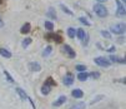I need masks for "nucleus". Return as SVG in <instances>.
Here are the masks:
<instances>
[{"label":"nucleus","instance_id":"bb28decb","mask_svg":"<svg viewBox=\"0 0 126 109\" xmlns=\"http://www.w3.org/2000/svg\"><path fill=\"white\" fill-rule=\"evenodd\" d=\"M89 77H91V78H94V79H99V78H100V73L93 71V73H90V74H89Z\"/></svg>","mask_w":126,"mask_h":109},{"label":"nucleus","instance_id":"c9c22d12","mask_svg":"<svg viewBox=\"0 0 126 109\" xmlns=\"http://www.w3.org/2000/svg\"><path fill=\"white\" fill-rule=\"evenodd\" d=\"M122 1H124V4H125V3H126V0H122Z\"/></svg>","mask_w":126,"mask_h":109},{"label":"nucleus","instance_id":"aec40b11","mask_svg":"<svg viewBox=\"0 0 126 109\" xmlns=\"http://www.w3.org/2000/svg\"><path fill=\"white\" fill-rule=\"evenodd\" d=\"M85 103H82V102H80V103H78V104H75V105H73L71 107V109H85Z\"/></svg>","mask_w":126,"mask_h":109},{"label":"nucleus","instance_id":"5701e85b","mask_svg":"<svg viewBox=\"0 0 126 109\" xmlns=\"http://www.w3.org/2000/svg\"><path fill=\"white\" fill-rule=\"evenodd\" d=\"M44 26H45L46 30H52V29H54V24H52L51 22H45V23H44Z\"/></svg>","mask_w":126,"mask_h":109},{"label":"nucleus","instance_id":"b1692460","mask_svg":"<svg viewBox=\"0 0 126 109\" xmlns=\"http://www.w3.org/2000/svg\"><path fill=\"white\" fill-rule=\"evenodd\" d=\"M75 70H78L79 73H80V71H85V70H86V65H81V64H79V65L75 66Z\"/></svg>","mask_w":126,"mask_h":109},{"label":"nucleus","instance_id":"7c9ffc66","mask_svg":"<svg viewBox=\"0 0 126 109\" xmlns=\"http://www.w3.org/2000/svg\"><path fill=\"white\" fill-rule=\"evenodd\" d=\"M107 51H110V53H112V51H115V46H110L109 49H107Z\"/></svg>","mask_w":126,"mask_h":109},{"label":"nucleus","instance_id":"2f4dec72","mask_svg":"<svg viewBox=\"0 0 126 109\" xmlns=\"http://www.w3.org/2000/svg\"><path fill=\"white\" fill-rule=\"evenodd\" d=\"M125 42V36L124 38H119V43H124Z\"/></svg>","mask_w":126,"mask_h":109},{"label":"nucleus","instance_id":"393cba45","mask_svg":"<svg viewBox=\"0 0 126 109\" xmlns=\"http://www.w3.org/2000/svg\"><path fill=\"white\" fill-rule=\"evenodd\" d=\"M30 44H31V39H30V38H26V39H24V42H23L21 45H23L24 48H26V46H29Z\"/></svg>","mask_w":126,"mask_h":109},{"label":"nucleus","instance_id":"6ab92c4d","mask_svg":"<svg viewBox=\"0 0 126 109\" xmlns=\"http://www.w3.org/2000/svg\"><path fill=\"white\" fill-rule=\"evenodd\" d=\"M47 16H50L51 19H58V15H56V11L54 10L52 8H50V9H49V11H47Z\"/></svg>","mask_w":126,"mask_h":109},{"label":"nucleus","instance_id":"9b49d317","mask_svg":"<svg viewBox=\"0 0 126 109\" xmlns=\"http://www.w3.org/2000/svg\"><path fill=\"white\" fill-rule=\"evenodd\" d=\"M29 68H30L32 71H40V70H41V66H40V64H39V63H36V62L30 63V64H29Z\"/></svg>","mask_w":126,"mask_h":109},{"label":"nucleus","instance_id":"473e14b6","mask_svg":"<svg viewBox=\"0 0 126 109\" xmlns=\"http://www.w3.org/2000/svg\"><path fill=\"white\" fill-rule=\"evenodd\" d=\"M96 1H99V3H105V1H107V0H96Z\"/></svg>","mask_w":126,"mask_h":109},{"label":"nucleus","instance_id":"412c9836","mask_svg":"<svg viewBox=\"0 0 126 109\" xmlns=\"http://www.w3.org/2000/svg\"><path fill=\"white\" fill-rule=\"evenodd\" d=\"M60 8H61V9H63V11H65V13H66L67 15H73V14H74L73 11H71V10H70V9L67 8V6H65L64 4H61V5H60Z\"/></svg>","mask_w":126,"mask_h":109},{"label":"nucleus","instance_id":"1a4fd4ad","mask_svg":"<svg viewBox=\"0 0 126 109\" xmlns=\"http://www.w3.org/2000/svg\"><path fill=\"white\" fill-rule=\"evenodd\" d=\"M45 39H47V40H55L56 43H61V42H63V38H61L60 35H58V34H52V33L46 34V35H45Z\"/></svg>","mask_w":126,"mask_h":109},{"label":"nucleus","instance_id":"72a5a7b5","mask_svg":"<svg viewBox=\"0 0 126 109\" xmlns=\"http://www.w3.org/2000/svg\"><path fill=\"white\" fill-rule=\"evenodd\" d=\"M0 26H3V22H1V19H0Z\"/></svg>","mask_w":126,"mask_h":109},{"label":"nucleus","instance_id":"39448f33","mask_svg":"<svg viewBox=\"0 0 126 109\" xmlns=\"http://www.w3.org/2000/svg\"><path fill=\"white\" fill-rule=\"evenodd\" d=\"M125 29H126L125 23H120V24L112 25V26L110 28L111 33H114V34H124V33H125Z\"/></svg>","mask_w":126,"mask_h":109},{"label":"nucleus","instance_id":"2eb2a0df","mask_svg":"<svg viewBox=\"0 0 126 109\" xmlns=\"http://www.w3.org/2000/svg\"><path fill=\"white\" fill-rule=\"evenodd\" d=\"M76 35L80 40H84L86 38V33L84 31V29H76Z\"/></svg>","mask_w":126,"mask_h":109},{"label":"nucleus","instance_id":"f704fd0d","mask_svg":"<svg viewBox=\"0 0 126 109\" xmlns=\"http://www.w3.org/2000/svg\"><path fill=\"white\" fill-rule=\"evenodd\" d=\"M3 3H4V0H0V5H1Z\"/></svg>","mask_w":126,"mask_h":109},{"label":"nucleus","instance_id":"cd10ccee","mask_svg":"<svg viewBox=\"0 0 126 109\" xmlns=\"http://www.w3.org/2000/svg\"><path fill=\"white\" fill-rule=\"evenodd\" d=\"M79 22H80V23H82L84 25H87V26L91 25V24H90V23L87 22V19H85V18H82V16H81V18H79Z\"/></svg>","mask_w":126,"mask_h":109},{"label":"nucleus","instance_id":"4be33fe9","mask_svg":"<svg viewBox=\"0 0 126 109\" xmlns=\"http://www.w3.org/2000/svg\"><path fill=\"white\" fill-rule=\"evenodd\" d=\"M51 51H52V48H51L50 45H49V46H46V48H45V50L43 51V57H47Z\"/></svg>","mask_w":126,"mask_h":109},{"label":"nucleus","instance_id":"dca6fc26","mask_svg":"<svg viewBox=\"0 0 126 109\" xmlns=\"http://www.w3.org/2000/svg\"><path fill=\"white\" fill-rule=\"evenodd\" d=\"M110 60H111V62H114V63L125 64V58H119V57H114V55H111V57H110Z\"/></svg>","mask_w":126,"mask_h":109},{"label":"nucleus","instance_id":"f257e3e1","mask_svg":"<svg viewBox=\"0 0 126 109\" xmlns=\"http://www.w3.org/2000/svg\"><path fill=\"white\" fill-rule=\"evenodd\" d=\"M94 11H95V14H96L97 16H100V18H106L107 14H109V11H107V8H106L105 5H102L101 3H97V4L94 5Z\"/></svg>","mask_w":126,"mask_h":109},{"label":"nucleus","instance_id":"a878e982","mask_svg":"<svg viewBox=\"0 0 126 109\" xmlns=\"http://www.w3.org/2000/svg\"><path fill=\"white\" fill-rule=\"evenodd\" d=\"M4 75L6 77V79H8V82H10V83H14V79L11 78V75L8 73V70H4Z\"/></svg>","mask_w":126,"mask_h":109},{"label":"nucleus","instance_id":"f3484780","mask_svg":"<svg viewBox=\"0 0 126 109\" xmlns=\"http://www.w3.org/2000/svg\"><path fill=\"white\" fill-rule=\"evenodd\" d=\"M87 78H89V73H86V71H80V73H79V75H78V79L81 80V82L86 80Z\"/></svg>","mask_w":126,"mask_h":109},{"label":"nucleus","instance_id":"a211bd4d","mask_svg":"<svg viewBox=\"0 0 126 109\" xmlns=\"http://www.w3.org/2000/svg\"><path fill=\"white\" fill-rule=\"evenodd\" d=\"M67 35H69V38L74 39L75 36H76V29H74V28H69V29H67Z\"/></svg>","mask_w":126,"mask_h":109},{"label":"nucleus","instance_id":"6e6552de","mask_svg":"<svg viewBox=\"0 0 126 109\" xmlns=\"http://www.w3.org/2000/svg\"><path fill=\"white\" fill-rule=\"evenodd\" d=\"M116 5H117V16H125L126 14V9H125V5H122V3L120 1V0H116Z\"/></svg>","mask_w":126,"mask_h":109},{"label":"nucleus","instance_id":"c85d7f7f","mask_svg":"<svg viewBox=\"0 0 126 109\" xmlns=\"http://www.w3.org/2000/svg\"><path fill=\"white\" fill-rule=\"evenodd\" d=\"M101 35L105 36V38H107V39H111V34H110L109 31H106V30H102V31H101Z\"/></svg>","mask_w":126,"mask_h":109},{"label":"nucleus","instance_id":"4468645a","mask_svg":"<svg viewBox=\"0 0 126 109\" xmlns=\"http://www.w3.org/2000/svg\"><path fill=\"white\" fill-rule=\"evenodd\" d=\"M0 55L1 57H4V58H11V53L8 50V49H4V48H1L0 49Z\"/></svg>","mask_w":126,"mask_h":109},{"label":"nucleus","instance_id":"7ed1b4c3","mask_svg":"<svg viewBox=\"0 0 126 109\" xmlns=\"http://www.w3.org/2000/svg\"><path fill=\"white\" fill-rule=\"evenodd\" d=\"M61 50H63V54H64V55H66V57L70 58V59H74V58L76 57V53L74 51V49L71 48L70 45H66V44H65V45L63 46Z\"/></svg>","mask_w":126,"mask_h":109},{"label":"nucleus","instance_id":"9d476101","mask_svg":"<svg viewBox=\"0 0 126 109\" xmlns=\"http://www.w3.org/2000/svg\"><path fill=\"white\" fill-rule=\"evenodd\" d=\"M71 95H73L74 98H76V99H80V98L84 97V92L81 89H74L73 92H71Z\"/></svg>","mask_w":126,"mask_h":109},{"label":"nucleus","instance_id":"20e7f679","mask_svg":"<svg viewBox=\"0 0 126 109\" xmlns=\"http://www.w3.org/2000/svg\"><path fill=\"white\" fill-rule=\"evenodd\" d=\"M94 62H95V64L96 65H99V66H102V68H109L110 66V60H107L106 58H104V57H96L95 59H94Z\"/></svg>","mask_w":126,"mask_h":109},{"label":"nucleus","instance_id":"423d86ee","mask_svg":"<svg viewBox=\"0 0 126 109\" xmlns=\"http://www.w3.org/2000/svg\"><path fill=\"white\" fill-rule=\"evenodd\" d=\"M15 90H16V93L19 94V97H20L21 99H26V100H29V102H30V104L32 105V108L35 109V104H34V102L31 100V98H30V97H29V95H28L25 92H24V90H23L21 88H16Z\"/></svg>","mask_w":126,"mask_h":109},{"label":"nucleus","instance_id":"0eeeda50","mask_svg":"<svg viewBox=\"0 0 126 109\" xmlns=\"http://www.w3.org/2000/svg\"><path fill=\"white\" fill-rule=\"evenodd\" d=\"M63 83L65 85H67V87H70L71 84H73L74 83V74H73V73H66L64 79H63Z\"/></svg>","mask_w":126,"mask_h":109},{"label":"nucleus","instance_id":"c756f323","mask_svg":"<svg viewBox=\"0 0 126 109\" xmlns=\"http://www.w3.org/2000/svg\"><path fill=\"white\" fill-rule=\"evenodd\" d=\"M104 98V95H99V97H96V98H94V100L91 102V104H94V103H97L100 99H102Z\"/></svg>","mask_w":126,"mask_h":109},{"label":"nucleus","instance_id":"f8f14e48","mask_svg":"<svg viewBox=\"0 0 126 109\" xmlns=\"http://www.w3.org/2000/svg\"><path fill=\"white\" fill-rule=\"evenodd\" d=\"M65 102H66V97H65V95H61V97L58 98L56 102H54V107H60V105H63Z\"/></svg>","mask_w":126,"mask_h":109},{"label":"nucleus","instance_id":"ddd939ff","mask_svg":"<svg viewBox=\"0 0 126 109\" xmlns=\"http://www.w3.org/2000/svg\"><path fill=\"white\" fill-rule=\"evenodd\" d=\"M30 29H31V25H30L29 23H25V24L21 26V29H20V33H21V34H28V33L30 31Z\"/></svg>","mask_w":126,"mask_h":109},{"label":"nucleus","instance_id":"f03ea898","mask_svg":"<svg viewBox=\"0 0 126 109\" xmlns=\"http://www.w3.org/2000/svg\"><path fill=\"white\" fill-rule=\"evenodd\" d=\"M52 85H55V82H54V79L52 78H47L46 80H45V83H44V85L41 87V93L44 94V95H46V94H49L50 93V90H51V87Z\"/></svg>","mask_w":126,"mask_h":109}]
</instances>
